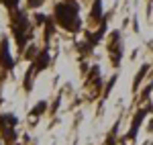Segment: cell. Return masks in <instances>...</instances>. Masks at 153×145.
Instances as JSON below:
<instances>
[{"mask_svg":"<svg viewBox=\"0 0 153 145\" xmlns=\"http://www.w3.org/2000/svg\"><path fill=\"white\" fill-rule=\"evenodd\" d=\"M0 2H2V4H4V6H6V8H8V10H16V6H19V2H21V0H0Z\"/></svg>","mask_w":153,"mask_h":145,"instance_id":"obj_5","label":"cell"},{"mask_svg":"<svg viewBox=\"0 0 153 145\" xmlns=\"http://www.w3.org/2000/svg\"><path fill=\"white\" fill-rule=\"evenodd\" d=\"M145 72H147V65H143L141 70H139V74L135 76V84H133V90H137V88H139V84H141V80H143V76H145Z\"/></svg>","mask_w":153,"mask_h":145,"instance_id":"obj_4","label":"cell"},{"mask_svg":"<svg viewBox=\"0 0 153 145\" xmlns=\"http://www.w3.org/2000/svg\"><path fill=\"white\" fill-rule=\"evenodd\" d=\"M55 21L68 31H78L80 29V16H78V4L74 0H68L63 4L55 6Z\"/></svg>","mask_w":153,"mask_h":145,"instance_id":"obj_1","label":"cell"},{"mask_svg":"<svg viewBox=\"0 0 153 145\" xmlns=\"http://www.w3.org/2000/svg\"><path fill=\"white\" fill-rule=\"evenodd\" d=\"M92 21H100V0L94 2V8H92Z\"/></svg>","mask_w":153,"mask_h":145,"instance_id":"obj_6","label":"cell"},{"mask_svg":"<svg viewBox=\"0 0 153 145\" xmlns=\"http://www.w3.org/2000/svg\"><path fill=\"white\" fill-rule=\"evenodd\" d=\"M149 109H151V106H147V109L139 110V112H137V117L133 119V123H131V129H129V137H131V139L137 135V131H139V127H141V123H143V119H145V115L149 112Z\"/></svg>","mask_w":153,"mask_h":145,"instance_id":"obj_3","label":"cell"},{"mask_svg":"<svg viewBox=\"0 0 153 145\" xmlns=\"http://www.w3.org/2000/svg\"><path fill=\"white\" fill-rule=\"evenodd\" d=\"M0 63L6 70H12V57H10V51H8V41L6 39L0 43Z\"/></svg>","mask_w":153,"mask_h":145,"instance_id":"obj_2","label":"cell"},{"mask_svg":"<svg viewBox=\"0 0 153 145\" xmlns=\"http://www.w3.org/2000/svg\"><path fill=\"white\" fill-rule=\"evenodd\" d=\"M31 4H41V0H31Z\"/></svg>","mask_w":153,"mask_h":145,"instance_id":"obj_8","label":"cell"},{"mask_svg":"<svg viewBox=\"0 0 153 145\" xmlns=\"http://www.w3.org/2000/svg\"><path fill=\"white\" fill-rule=\"evenodd\" d=\"M45 109H47V102H39L35 109L31 110V115H33V117H37V115H41V112H43Z\"/></svg>","mask_w":153,"mask_h":145,"instance_id":"obj_7","label":"cell"}]
</instances>
